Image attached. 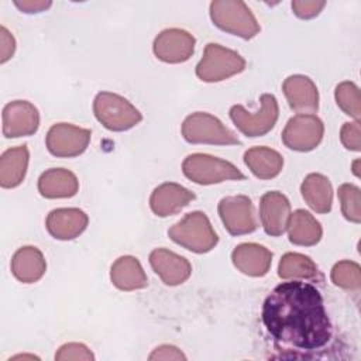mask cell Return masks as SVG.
Here are the masks:
<instances>
[{"label": "cell", "mask_w": 361, "mask_h": 361, "mask_svg": "<svg viewBox=\"0 0 361 361\" xmlns=\"http://www.w3.org/2000/svg\"><path fill=\"white\" fill-rule=\"evenodd\" d=\"M261 319L275 344L283 350H320L333 337L320 290L300 279L276 285L264 300Z\"/></svg>", "instance_id": "6da1fadb"}, {"label": "cell", "mask_w": 361, "mask_h": 361, "mask_svg": "<svg viewBox=\"0 0 361 361\" xmlns=\"http://www.w3.org/2000/svg\"><path fill=\"white\" fill-rule=\"evenodd\" d=\"M168 235L180 247L197 254L209 252L219 241L210 220L203 212L188 213L168 230Z\"/></svg>", "instance_id": "7a4b0ae2"}, {"label": "cell", "mask_w": 361, "mask_h": 361, "mask_svg": "<svg viewBox=\"0 0 361 361\" xmlns=\"http://www.w3.org/2000/svg\"><path fill=\"white\" fill-rule=\"evenodd\" d=\"M210 18L213 24L220 30L244 39H251L259 32V24L244 1H212Z\"/></svg>", "instance_id": "3957f363"}, {"label": "cell", "mask_w": 361, "mask_h": 361, "mask_svg": "<svg viewBox=\"0 0 361 361\" xmlns=\"http://www.w3.org/2000/svg\"><path fill=\"white\" fill-rule=\"evenodd\" d=\"M183 175L197 185H213L224 180H243L244 173L231 162L207 154L188 155L182 162Z\"/></svg>", "instance_id": "277c9868"}, {"label": "cell", "mask_w": 361, "mask_h": 361, "mask_svg": "<svg viewBox=\"0 0 361 361\" xmlns=\"http://www.w3.org/2000/svg\"><path fill=\"white\" fill-rule=\"evenodd\" d=\"M96 118L111 131H126L137 126L142 116L127 99L111 92H100L93 100Z\"/></svg>", "instance_id": "5b68a950"}, {"label": "cell", "mask_w": 361, "mask_h": 361, "mask_svg": "<svg viewBox=\"0 0 361 361\" xmlns=\"http://www.w3.org/2000/svg\"><path fill=\"white\" fill-rule=\"evenodd\" d=\"M245 69V59L235 51L210 42L196 66V76L203 82H221Z\"/></svg>", "instance_id": "8992f818"}, {"label": "cell", "mask_w": 361, "mask_h": 361, "mask_svg": "<svg viewBox=\"0 0 361 361\" xmlns=\"http://www.w3.org/2000/svg\"><path fill=\"white\" fill-rule=\"evenodd\" d=\"M182 135L190 144L238 145L240 140L217 117L196 111L188 116L182 124Z\"/></svg>", "instance_id": "52a82bcc"}, {"label": "cell", "mask_w": 361, "mask_h": 361, "mask_svg": "<svg viewBox=\"0 0 361 361\" xmlns=\"http://www.w3.org/2000/svg\"><path fill=\"white\" fill-rule=\"evenodd\" d=\"M261 109L255 113L247 111L241 104H234L230 109V118L234 126L247 137H261L271 131L278 120L279 107L276 97L271 93H264L259 97Z\"/></svg>", "instance_id": "ba28073f"}, {"label": "cell", "mask_w": 361, "mask_h": 361, "mask_svg": "<svg viewBox=\"0 0 361 361\" xmlns=\"http://www.w3.org/2000/svg\"><path fill=\"white\" fill-rule=\"evenodd\" d=\"M324 134L323 121L314 114H298L286 123L282 142L293 151L307 152L314 149Z\"/></svg>", "instance_id": "9c48e42d"}, {"label": "cell", "mask_w": 361, "mask_h": 361, "mask_svg": "<svg viewBox=\"0 0 361 361\" xmlns=\"http://www.w3.org/2000/svg\"><path fill=\"white\" fill-rule=\"evenodd\" d=\"M92 133L87 128L73 126L71 123L54 124L45 138L48 151L59 158L78 157L87 148Z\"/></svg>", "instance_id": "30bf717a"}, {"label": "cell", "mask_w": 361, "mask_h": 361, "mask_svg": "<svg viewBox=\"0 0 361 361\" xmlns=\"http://www.w3.org/2000/svg\"><path fill=\"white\" fill-rule=\"evenodd\" d=\"M217 210L226 230L231 235L248 234L257 228L252 203L244 195L221 199Z\"/></svg>", "instance_id": "8fae6325"}, {"label": "cell", "mask_w": 361, "mask_h": 361, "mask_svg": "<svg viewBox=\"0 0 361 361\" xmlns=\"http://www.w3.org/2000/svg\"><path fill=\"white\" fill-rule=\"evenodd\" d=\"M195 37L180 28H166L154 39L155 56L166 63H180L188 61L195 51Z\"/></svg>", "instance_id": "7c38bea8"}, {"label": "cell", "mask_w": 361, "mask_h": 361, "mask_svg": "<svg viewBox=\"0 0 361 361\" xmlns=\"http://www.w3.org/2000/svg\"><path fill=\"white\" fill-rule=\"evenodd\" d=\"M3 135L7 138L28 137L37 133L39 113L27 100H13L3 109Z\"/></svg>", "instance_id": "4fadbf2b"}, {"label": "cell", "mask_w": 361, "mask_h": 361, "mask_svg": "<svg viewBox=\"0 0 361 361\" xmlns=\"http://www.w3.org/2000/svg\"><path fill=\"white\" fill-rule=\"evenodd\" d=\"M259 217L267 234L279 237L286 231L290 217V203L285 195L272 190L267 192L259 202Z\"/></svg>", "instance_id": "5bb4252c"}, {"label": "cell", "mask_w": 361, "mask_h": 361, "mask_svg": "<svg viewBox=\"0 0 361 361\" xmlns=\"http://www.w3.org/2000/svg\"><path fill=\"white\" fill-rule=\"evenodd\" d=\"M149 264L162 282L169 286L183 283L192 274L189 261L166 248H155L151 251Z\"/></svg>", "instance_id": "9a60e30c"}, {"label": "cell", "mask_w": 361, "mask_h": 361, "mask_svg": "<svg viewBox=\"0 0 361 361\" xmlns=\"http://www.w3.org/2000/svg\"><path fill=\"white\" fill-rule=\"evenodd\" d=\"M282 90L292 110L310 114L319 109V92L310 78L292 75L283 80Z\"/></svg>", "instance_id": "2e32d148"}, {"label": "cell", "mask_w": 361, "mask_h": 361, "mask_svg": "<svg viewBox=\"0 0 361 361\" xmlns=\"http://www.w3.org/2000/svg\"><path fill=\"white\" fill-rule=\"evenodd\" d=\"M87 214L76 207H61L47 216V230L56 240H73L87 227Z\"/></svg>", "instance_id": "e0dca14e"}, {"label": "cell", "mask_w": 361, "mask_h": 361, "mask_svg": "<svg viewBox=\"0 0 361 361\" xmlns=\"http://www.w3.org/2000/svg\"><path fill=\"white\" fill-rule=\"evenodd\" d=\"M195 199V193L182 185L166 182L154 189L149 197L151 210L159 217H168L180 212Z\"/></svg>", "instance_id": "ac0fdd59"}, {"label": "cell", "mask_w": 361, "mask_h": 361, "mask_svg": "<svg viewBox=\"0 0 361 361\" xmlns=\"http://www.w3.org/2000/svg\"><path fill=\"white\" fill-rule=\"evenodd\" d=\"M234 267L248 276H264L272 264V252L255 243H243L231 252Z\"/></svg>", "instance_id": "d6986e66"}, {"label": "cell", "mask_w": 361, "mask_h": 361, "mask_svg": "<svg viewBox=\"0 0 361 361\" xmlns=\"http://www.w3.org/2000/svg\"><path fill=\"white\" fill-rule=\"evenodd\" d=\"M79 190L76 175L63 168L47 169L38 179V192L47 199L72 197Z\"/></svg>", "instance_id": "ffe728a7"}, {"label": "cell", "mask_w": 361, "mask_h": 361, "mask_svg": "<svg viewBox=\"0 0 361 361\" xmlns=\"http://www.w3.org/2000/svg\"><path fill=\"white\" fill-rule=\"evenodd\" d=\"M45 271V258L37 247H21L11 258V272L23 283H34L39 281Z\"/></svg>", "instance_id": "44dd1931"}, {"label": "cell", "mask_w": 361, "mask_h": 361, "mask_svg": "<svg viewBox=\"0 0 361 361\" xmlns=\"http://www.w3.org/2000/svg\"><path fill=\"white\" fill-rule=\"evenodd\" d=\"M110 279L113 285L120 290L142 289L148 285L147 275L135 257L124 255L117 258L110 269Z\"/></svg>", "instance_id": "7402d4cb"}, {"label": "cell", "mask_w": 361, "mask_h": 361, "mask_svg": "<svg viewBox=\"0 0 361 361\" xmlns=\"http://www.w3.org/2000/svg\"><path fill=\"white\" fill-rule=\"evenodd\" d=\"M286 230L289 234V241L302 247L317 244L323 234L320 223L303 209H298L290 213Z\"/></svg>", "instance_id": "603a6c76"}, {"label": "cell", "mask_w": 361, "mask_h": 361, "mask_svg": "<svg viewBox=\"0 0 361 361\" xmlns=\"http://www.w3.org/2000/svg\"><path fill=\"white\" fill-rule=\"evenodd\" d=\"M30 152L27 145L10 148L0 158V185L6 189L18 186L25 176Z\"/></svg>", "instance_id": "cb8c5ba5"}, {"label": "cell", "mask_w": 361, "mask_h": 361, "mask_svg": "<svg viewBox=\"0 0 361 361\" xmlns=\"http://www.w3.org/2000/svg\"><path fill=\"white\" fill-rule=\"evenodd\" d=\"M302 196L307 206L316 213H329L333 203V188L322 173H309L300 186Z\"/></svg>", "instance_id": "d4e9b609"}, {"label": "cell", "mask_w": 361, "mask_h": 361, "mask_svg": "<svg viewBox=\"0 0 361 361\" xmlns=\"http://www.w3.org/2000/svg\"><path fill=\"white\" fill-rule=\"evenodd\" d=\"M244 162L259 179H272L283 166L282 155L268 147H252L244 154Z\"/></svg>", "instance_id": "484cf974"}, {"label": "cell", "mask_w": 361, "mask_h": 361, "mask_svg": "<svg viewBox=\"0 0 361 361\" xmlns=\"http://www.w3.org/2000/svg\"><path fill=\"white\" fill-rule=\"evenodd\" d=\"M278 275L282 279H322L313 259L299 252H286L282 255L278 265Z\"/></svg>", "instance_id": "4316f807"}, {"label": "cell", "mask_w": 361, "mask_h": 361, "mask_svg": "<svg viewBox=\"0 0 361 361\" xmlns=\"http://www.w3.org/2000/svg\"><path fill=\"white\" fill-rule=\"evenodd\" d=\"M331 281L343 289L358 290L361 286V268L354 261L343 259L333 267Z\"/></svg>", "instance_id": "83f0119b"}, {"label": "cell", "mask_w": 361, "mask_h": 361, "mask_svg": "<svg viewBox=\"0 0 361 361\" xmlns=\"http://www.w3.org/2000/svg\"><path fill=\"white\" fill-rule=\"evenodd\" d=\"M337 106L348 116L354 117L355 121H360L361 116V102H360V89L353 82H341L337 85L334 92Z\"/></svg>", "instance_id": "f1b7e54d"}, {"label": "cell", "mask_w": 361, "mask_h": 361, "mask_svg": "<svg viewBox=\"0 0 361 361\" xmlns=\"http://www.w3.org/2000/svg\"><path fill=\"white\" fill-rule=\"evenodd\" d=\"M338 199L344 217L353 223L361 221V192L351 183H343L338 188Z\"/></svg>", "instance_id": "f546056e"}, {"label": "cell", "mask_w": 361, "mask_h": 361, "mask_svg": "<svg viewBox=\"0 0 361 361\" xmlns=\"http://www.w3.org/2000/svg\"><path fill=\"white\" fill-rule=\"evenodd\" d=\"M56 361H90L94 360L93 353L82 343H68L59 347L55 354Z\"/></svg>", "instance_id": "4dcf8cb0"}, {"label": "cell", "mask_w": 361, "mask_h": 361, "mask_svg": "<svg viewBox=\"0 0 361 361\" xmlns=\"http://www.w3.org/2000/svg\"><path fill=\"white\" fill-rule=\"evenodd\" d=\"M341 144L350 151L361 149V127L360 121L345 123L340 130Z\"/></svg>", "instance_id": "1f68e13d"}, {"label": "cell", "mask_w": 361, "mask_h": 361, "mask_svg": "<svg viewBox=\"0 0 361 361\" xmlns=\"http://www.w3.org/2000/svg\"><path fill=\"white\" fill-rule=\"evenodd\" d=\"M292 10L299 18H313L316 17L323 7L326 6V1L323 0H295L292 1Z\"/></svg>", "instance_id": "d6a6232c"}, {"label": "cell", "mask_w": 361, "mask_h": 361, "mask_svg": "<svg viewBox=\"0 0 361 361\" xmlns=\"http://www.w3.org/2000/svg\"><path fill=\"white\" fill-rule=\"evenodd\" d=\"M0 62H7L16 51V39L6 27H0Z\"/></svg>", "instance_id": "836d02e7"}, {"label": "cell", "mask_w": 361, "mask_h": 361, "mask_svg": "<svg viewBox=\"0 0 361 361\" xmlns=\"http://www.w3.org/2000/svg\"><path fill=\"white\" fill-rule=\"evenodd\" d=\"M151 361L152 360H186L185 354L175 345L169 344H162L157 347L148 357Z\"/></svg>", "instance_id": "e575fe53"}, {"label": "cell", "mask_w": 361, "mask_h": 361, "mask_svg": "<svg viewBox=\"0 0 361 361\" xmlns=\"http://www.w3.org/2000/svg\"><path fill=\"white\" fill-rule=\"evenodd\" d=\"M14 4L24 13H41L51 7V1H41V0H23L14 1Z\"/></svg>", "instance_id": "d590c367"}, {"label": "cell", "mask_w": 361, "mask_h": 361, "mask_svg": "<svg viewBox=\"0 0 361 361\" xmlns=\"http://www.w3.org/2000/svg\"><path fill=\"white\" fill-rule=\"evenodd\" d=\"M360 164V159H357L354 164H353V172L355 173V176H360V173H358V169H357V165Z\"/></svg>", "instance_id": "8d00e7d4"}, {"label": "cell", "mask_w": 361, "mask_h": 361, "mask_svg": "<svg viewBox=\"0 0 361 361\" xmlns=\"http://www.w3.org/2000/svg\"><path fill=\"white\" fill-rule=\"evenodd\" d=\"M16 358H37V357H34V355H17V357H14V360Z\"/></svg>", "instance_id": "74e56055"}]
</instances>
